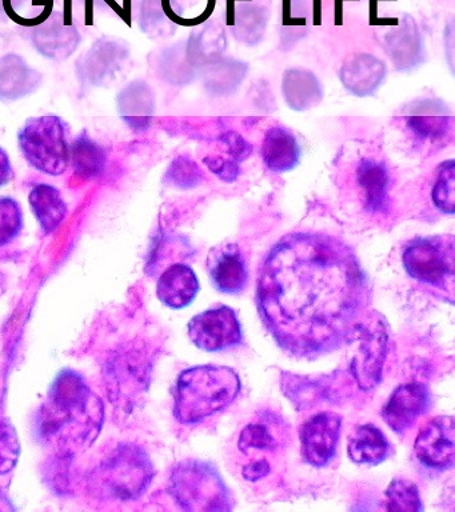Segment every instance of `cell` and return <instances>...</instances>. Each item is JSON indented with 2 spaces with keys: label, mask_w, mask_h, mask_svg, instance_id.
I'll return each instance as SVG.
<instances>
[{
  "label": "cell",
  "mask_w": 455,
  "mask_h": 512,
  "mask_svg": "<svg viewBox=\"0 0 455 512\" xmlns=\"http://www.w3.org/2000/svg\"><path fill=\"white\" fill-rule=\"evenodd\" d=\"M369 304L365 272L349 246L297 232L279 240L258 274L257 306L287 354L315 358L353 340Z\"/></svg>",
  "instance_id": "obj_1"
},
{
  "label": "cell",
  "mask_w": 455,
  "mask_h": 512,
  "mask_svg": "<svg viewBox=\"0 0 455 512\" xmlns=\"http://www.w3.org/2000/svg\"><path fill=\"white\" fill-rule=\"evenodd\" d=\"M105 420V406L74 371L55 379L38 412L39 436L58 456H73L98 438Z\"/></svg>",
  "instance_id": "obj_2"
},
{
  "label": "cell",
  "mask_w": 455,
  "mask_h": 512,
  "mask_svg": "<svg viewBox=\"0 0 455 512\" xmlns=\"http://www.w3.org/2000/svg\"><path fill=\"white\" fill-rule=\"evenodd\" d=\"M241 391L237 372L223 366H198L183 371L175 384L174 415L178 422H202L230 406Z\"/></svg>",
  "instance_id": "obj_3"
},
{
  "label": "cell",
  "mask_w": 455,
  "mask_h": 512,
  "mask_svg": "<svg viewBox=\"0 0 455 512\" xmlns=\"http://www.w3.org/2000/svg\"><path fill=\"white\" fill-rule=\"evenodd\" d=\"M26 162L49 176L65 174L70 164L69 127L57 115L33 116L18 132Z\"/></svg>",
  "instance_id": "obj_4"
},
{
  "label": "cell",
  "mask_w": 455,
  "mask_h": 512,
  "mask_svg": "<svg viewBox=\"0 0 455 512\" xmlns=\"http://www.w3.org/2000/svg\"><path fill=\"white\" fill-rule=\"evenodd\" d=\"M170 494L187 511H229L233 508L230 490L210 464L185 460L171 472Z\"/></svg>",
  "instance_id": "obj_5"
},
{
  "label": "cell",
  "mask_w": 455,
  "mask_h": 512,
  "mask_svg": "<svg viewBox=\"0 0 455 512\" xmlns=\"http://www.w3.org/2000/svg\"><path fill=\"white\" fill-rule=\"evenodd\" d=\"M403 266L411 278L437 288L453 302L455 242L453 236L418 238L407 244L402 254Z\"/></svg>",
  "instance_id": "obj_6"
},
{
  "label": "cell",
  "mask_w": 455,
  "mask_h": 512,
  "mask_svg": "<svg viewBox=\"0 0 455 512\" xmlns=\"http://www.w3.org/2000/svg\"><path fill=\"white\" fill-rule=\"evenodd\" d=\"M153 478L154 467L149 455L133 444H122L97 468L94 482L106 494L129 500L145 492Z\"/></svg>",
  "instance_id": "obj_7"
},
{
  "label": "cell",
  "mask_w": 455,
  "mask_h": 512,
  "mask_svg": "<svg viewBox=\"0 0 455 512\" xmlns=\"http://www.w3.org/2000/svg\"><path fill=\"white\" fill-rule=\"evenodd\" d=\"M105 379L111 400L129 408L143 394L149 379V362L139 348H123L106 364Z\"/></svg>",
  "instance_id": "obj_8"
},
{
  "label": "cell",
  "mask_w": 455,
  "mask_h": 512,
  "mask_svg": "<svg viewBox=\"0 0 455 512\" xmlns=\"http://www.w3.org/2000/svg\"><path fill=\"white\" fill-rule=\"evenodd\" d=\"M353 339L359 340L357 354L351 362V374L362 390H371L381 382L383 363L387 355V331L381 319L361 322Z\"/></svg>",
  "instance_id": "obj_9"
},
{
  "label": "cell",
  "mask_w": 455,
  "mask_h": 512,
  "mask_svg": "<svg viewBox=\"0 0 455 512\" xmlns=\"http://www.w3.org/2000/svg\"><path fill=\"white\" fill-rule=\"evenodd\" d=\"M191 342L201 350L225 351L242 343V327L233 308L221 306L194 316L189 323Z\"/></svg>",
  "instance_id": "obj_10"
},
{
  "label": "cell",
  "mask_w": 455,
  "mask_h": 512,
  "mask_svg": "<svg viewBox=\"0 0 455 512\" xmlns=\"http://www.w3.org/2000/svg\"><path fill=\"white\" fill-rule=\"evenodd\" d=\"M342 416L319 412L302 424L299 431L303 459L314 467H323L334 458L341 436Z\"/></svg>",
  "instance_id": "obj_11"
},
{
  "label": "cell",
  "mask_w": 455,
  "mask_h": 512,
  "mask_svg": "<svg viewBox=\"0 0 455 512\" xmlns=\"http://www.w3.org/2000/svg\"><path fill=\"white\" fill-rule=\"evenodd\" d=\"M419 462L434 470H449L455 458V423L453 416H437L418 432L414 443Z\"/></svg>",
  "instance_id": "obj_12"
},
{
  "label": "cell",
  "mask_w": 455,
  "mask_h": 512,
  "mask_svg": "<svg viewBox=\"0 0 455 512\" xmlns=\"http://www.w3.org/2000/svg\"><path fill=\"white\" fill-rule=\"evenodd\" d=\"M430 394L421 383H407L395 388L382 410L383 420L397 434L409 431L429 411Z\"/></svg>",
  "instance_id": "obj_13"
},
{
  "label": "cell",
  "mask_w": 455,
  "mask_h": 512,
  "mask_svg": "<svg viewBox=\"0 0 455 512\" xmlns=\"http://www.w3.org/2000/svg\"><path fill=\"white\" fill-rule=\"evenodd\" d=\"M129 51L125 43L117 39H102L95 42L78 63L79 78L93 86H103L111 82L125 67Z\"/></svg>",
  "instance_id": "obj_14"
},
{
  "label": "cell",
  "mask_w": 455,
  "mask_h": 512,
  "mask_svg": "<svg viewBox=\"0 0 455 512\" xmlns=\"http://www.w3.org/2000/svg\"><path fill=\"white\" fill-rule=\"evenodd\" d=\"M34 47L46 58L65 60L70 58L81 43L78 28L66 23L61 14L53 12L45 23L33 27Z\"/></svg>",
  "instance_id": "obj_15"
},
{
  "label": "cell",
  "mask_w": 455,
  "mask_h": 512,
  "mask_svg": "<svg viewBox=\"0 0 455 512\" xmlns=\"http://www.w3.org/2000/svg\"><path fill=\"white\" fill-rule=\"evenodd\" d=\"M209 272L214 286L225 294H238L245 290L249 280L246 260L234 244L214 250L209 258Z\"/></svg>",
  "instance_id": "obj_16"
},
{
  "label": "cell",
  "mask_w": 455,
  "mask_h": 512,
  "mask_svg": "<svg viewBox=\"0 0 455 512\" xmlns=\"http://www.w3.org/2000/svg\"><path fill=\"white\" fill-rule=\"evenodd\" d=\"M42 74L18 54H7L0 58V100L14 102L37 91L42 83Z\"/></svg>",
  "instance_id": "obj_17"
},
{
  "label": "cell",
  "mask_w": 455,
  "mask_h": 512,
  "mask_svg": "<svg viewBox=\"0 0 455 512\" xmlns=\"http://www.w3.org/2000/svg\"><path fill=\"white\" fill-rule=\"evenodd\" d=\"M386 76V66L377 56L358 54L346 60L341 70L343 86L357 96L374 94Z\"/></svg>",
  "instance_id": "obj_18"
},
{
  "label": "cell",
  "mask_w": 455,
  "mask_h": 512,
  "mask_svg": "<svg viewBox=\"0 0 455 512\" xmlns=\"http://www.w3.org/2000/svg\"><path fill=\"white\" fill-rule=\"evenodd\" d=\"M262 158L266 167L277 174L293 170L301 159L297 136L285 126L270 127L263 138Z\"/></svg>",
  "instance_id": "obj_19"
},
{
  "label": "cell",
  "mask_w": 455,
  "mask_h": 512,
  "mask_svg": "<svg viewBox=\"0 0 455 512\" xmlns=\"http://www.w3.org/2000/svg\"><path fill=\"white\" fill-rule=\"evenodd\" d=\"M199 291V282L193 268L186 264H173L158 280L157 294L166 306L183 308L193 302Z\"/></svg>",
  "instance_id": "obj_20"
},
{
  "label": "cell",
  "mask_w": 455,
  "mask_h": 512,
  "mask_svg": "<svg viewBox=\"0 0 455 512\" xmlns=\"http://www.w3.org/2000/svg\"><path fill=\"white\" fill-rule=\"evenodd\" d=\"M357 182L365 196L367 211L382 212L389 203L391 175L381 160L365 158L358 163Z\"/></svg>",
  "instance_id": "obj_21"
},
{
  "label": "cell",
  "mask_w": 455,
  "mask_h": 512,
  "mask_svg": "<svg viewBox=\"0 0 455 512\" xmlns=\"http://www.w3.org/2000/svg\"><path fill=\"white\" fill-rule=\"evenodd\" d=\"M154 94L143 82H133L118 95V111L130 128L146 130L153 120Z\"/></svg>",
  "instance_id": "obj_22"
},
{
  "label": "cell",
  "mask_w": 455,
  "mask_h": 512,
  "mask_svg": "<svg viewBox=\"0 0 455 512\" xmlns=\"http://www.w3.org/2000/svg\"><path fill=\"white\" fill-rule=\"evenodd\" d=\"M347 452L353 462L374 466L389 458L391 444L377 426L362 424L351 432Z\"/></svg>",
  "instance_id": "obj_23"
},
{
  "label": "cell",
  "mask_w": 455,
  "mask_h": 512,
  "mask_svg": "<svg viewBox=\"0 0 455 512\" xmlns=\"http://www.w3.org/2000/svg\"><path fill=\"white\" fill-rule=\"evenodd\" d=\"M29 203L45 234L57 230L67 215L66 200L57 187L39 183L31 190Z\"/></svg>",
  "instance_id": "obj_24"
},
{
  "label": "cell",
  "mask_w": 455,
  "mask_h": 512,
  "mask_svg": "<svg viewBox=\"0 0 455 512\" xmlns=\"http://www.w3.org/2000/svg\"><path fill=\"white\" fill-rule=\"evenodd\" d=\"M107 151L95 142L89 132L82 131L70 146V163L81 179L99 178L107 166Z\"/></svg>",
  "instance_id": "obj_25"
},
{
  "label": "cell",
  "mask_w": 455,
  "mask_h": 512,
  "mask_svg": "<svg viewBox=\"0 0 455 512\" xmlns=\"http://www.w3.org/2000/svg\"><path fill=\"white\" fill-rule=\"evenodd\" d=\"M283 95L293 110L305 111L321 102L322 86L313 72L291 68L283 75Z\"/></svg>",
  "instance_id": "obj_26"
},
{
  "label": "cell",
  "mask_w": 455,
  "mask_h": 512,
  "mask_svg": "<svg viewBox=\"0 0 455 512\" xmlns=\"http://www.w3.org/2000/svg\"><path fill=\"white\" fill-rule=\"evenodd\" d=\"M55 0H2L3 12L23 27H37L53 14Z\"/></svg>",
  "instance_id": "obj_27"
},
{
  "label": "cell",
  "mask_w": 455,
  "mask_h": 512,
  "mask_svg": "<svg viewBox=\"0 0 455 512\" xmlns=\"http://www.w3.org/2000/svg\"><path fill=\"white\" fill-rule=\"evenodd\" d=\"M406 126L419 140H441L450 134L454 127L451 115H410L406 118Z\"/></svg>",
  "instance_id": "obj_28"
},
{
  "label": "cell",
  "mask_w": 455,
  "mask_h": 512,
  "mask_svg": "<svg viewBox=\"0 0 455 512\" xmlns=\"http://www.w3.org/2000/svg\"><path fill=\"white\" fill-rule=\"evenodd\" d=\"M387 511H422L418 487L407 479H394L385 494Z\"/></svg>",
  "instance_id": "obj_29"
},
{
  "label": "cell",
  "mask_w": 455,
  "mask_h": 512,
  "mask_svg": "<svg viewBox=\"0 0 455 512\" xmlns=\"http://www.w3.org/2000/svg\"><path fill=\"white\" fill-rule=\"evenodd\" d=\"M435 207L443 214L453 215L455 211V162L446 160L438 168L437 182L431 192Z\"/></svg>",
  "instance_id": "obj_30"
},
{
  "label": "cell",
  "mask_w": 455,
  "mask_h": 512,
  "mask_svg": "<svg viewBox=\"0 0 455 512\" xmlns=\"http://www.w3.org/2000/svg\"><path fill=\"white\" fill-rule=\"evenodd\" d=\"M165 180L170 186L181 188V190H191V188L202 184L205 175L190 156L181 155L175 158L167 168Z\"/></svg>",
  "instance_id": "obj_31"
},
{
  "label": "cell",
  "mask_w": 455,
  "mask_h": 512,
  "mask_svg": "<svg viewBox=\"0 0 455 512\" xmlns=\"http://www.w3.org/2000/svg\"><path fill=\"white\" fill-rule=\"evenodd\" d=\"M23 230L21 204L9 196L0 198V247L7 246L18 238Z\"/></svg>",
  "instance_id": "obj_32"
},
{
  "label": "cell",
  "mask_w": 455,
  "mask_h": 512,
  "mask_svg": "<svg viewBox=\"0 0 455 512\" xmlns=\"http://www.w3.org/2000/svg\"><path fill=\"white\" fill-rule=\"evenodd\" d=\"M21 443L13 424L0 418V475L9 474L17 466Z\"/></svg>",
  "instance_id": "obj_33"
},
{
  "label": "cell",
  "mask_w": 455,
  "mask_h": 512,
  "mask_svg": "<svg viewBox=\"0 0 455 512\" xmlns=\"http://www.w3.org/2000/svg\"><path fill=\"white\" fill-rule=\"evenodd\" d=\"M277 446V438L271 434L269 427L262 423L247 424L238 440L239 450L245 454L253 451H274Z\"/></svg>",
  "instance_id": "obj_34"
},
{
  "label": "cell",
  "mask_w": 455,
  "mask_h": 512,
  "mask_svg": "<svg viewBox=\"0 0 455 512\" xmlns=\"http://www.w3.org/2000/svg\"><path fill=\"white\" fill-rule=\"evenodd\" d=\"M203 163L209 168L214 175H217L219 179L226 183H233L238 179L241 174V167L239 162L231 158H225V156L210 155L203 159Z\"/></svg>",
  "instance_id": "obj_35"
},
{
  "label": "cell",
  "mask_w": 455,
  "mask_h": 512,
  "mask_svg": "<svg viewBox=\"0 0 455 512\" xmlns=\"http://www.w3.org/2000/svg\"><path fill=\"white\" fill-rule=\"evenodd\" d=\"M221 142L225 144L227 152L231 158L237 162H243L253 154V146L247 142L241 134L235 131H227L226 134L221 136Z\"/></svg>",
  "instance_id": "obj_36"
},
{
  "label": "cell",
  "mask_w": 455,
  "mask_h": 512,
  "mask_svg": "<svg viewBox=\"0 0 455 512\" xmlns=\"http://www.w3.org/2000/svg\"><path fill=\"white\" fill-rule=\"evenodd\" d=\"M270 472V464L267 460H255V462L247 464L242 470L243 478L249 482H257V480L265 478Z\"/></svg>",
  "instance_id": "obj_37"
},
{
  "label": "cell",
  "mask_w": 455,
  "mask_h": 512,
  "mask_svg": "<svg viewBox=\"0 0 455 512\" xmlns=\"http://www.w3.org/2000/svg\"><path fill=\"white\" fill-rule=\"evenodd\" d=\"M14 178V168L10 156L0 147V187L6 186Z\"/></svg>",
  "instance_id": "obj_38"
},
{
  "label": "cell",
  "mask_w": 455,
  "mask_h": 512,
  "mask_svg": "<svg viewBox=\"0 0 455 512\" xmlns=\"http://www.w3.org/2000/svg\"><path fill=\"white\" fill-rule=\"evenodd\" d=\"M97 6L98 10H114L125 18V11L121 7V0H86V6Z\"/></svg>",
  "instance_id": "obj_39"
}]
</instances>
